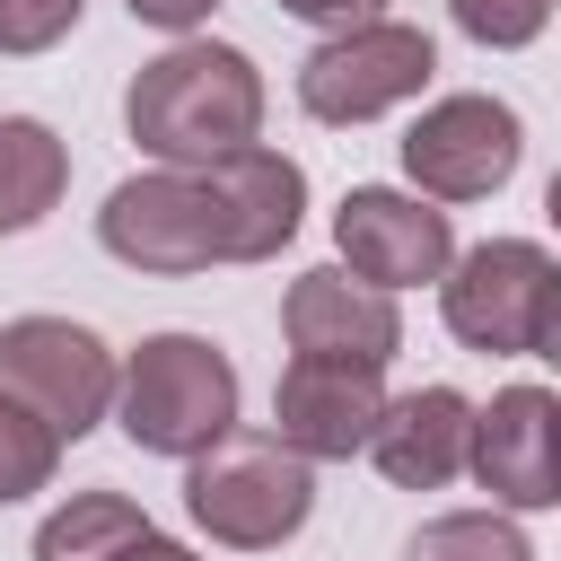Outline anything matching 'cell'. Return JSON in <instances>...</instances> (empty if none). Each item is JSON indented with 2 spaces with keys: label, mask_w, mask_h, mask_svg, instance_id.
<instances>
[{
  "label": "cell",
  "mask_w": 561,
  "mask_h": 561,
  "mask_svg": "<svg viewBox=\"0 0 561 561\" xmlns=\"http://www.w3.org/2000/svg\"><path fill=\"white\" fill-rule=\"evenodd\" d=\"M123 123L158 167H219L245 140H263V70L237 44L175 35L158 61L131 70Z\"/></svg>",
  "instance_id": "cell-1"
},
{
  "label": "cell",
  "mask_w": 561,
  "mask_h": 561,
  "mask_svg": "<svg viewBox=\"0 0 561 561\" xmlns=\"http://www.w3.org/2000/svg\"><path fill=\"white\" fill-rule=\"evenodd\" d=\"M140 456H202L237 430V359L210 333H149L131 359H114V412Z\"/></svg>",
  "instance_id": "cell-2"
},
{
  "label": "cell",
  "mask_w": 561,
  "mask_h": 561,
  "mask_svg": "<svg viewBox=\"0 0 561 561\" xmlns=\"http://www.w3.org/2000/svg\"><path fill=\"white\" fill-rule=\"evenodd\" d=\"M438 316L465 351L491 359H543L561 342V263L535 237H482L447 254L438 272Z\"/></svg>",
  "instance_id": "cell-3"
},
{
  "label": "cell",
  "mask_w": 561,
  "mask_h": 561,
  "mask_svg": "<svg viewBox=\"0 0 561 561\" xmlns=\"http://www.w3.org/2000/svg\"><path fill=\"white\" fill-rule=\"evenodd\" d=\"M184 508L228 552H272L316 508V465L289 456L272 430H228L202 456H184Z\"/></svg>",
  "instance_id": "cell-4"
},
{
  "label": "cell",
  "mask_w": 561,
  "mask_h": 561,
  "mask_svg": "<svg viewBox=\"0 0 561 561\" xmlns=\"http://www.w3.org/2000/svg\"><path fill=\"white\" fill-rule=\"evenodd\" d=\"M96 245L131 272L193 280V272L228 263V202H219L210 167H149V175H123L105 193Z\"/></svg>",
  "instance_id": "cell-5"
},
{
  "label": "cell",
  "mask_w": 561,
  "mask_h": 561,
  "mask_svg": "<svg viewBox=\"0 0 561 561\" xmlns=\"http://www.w3.org/2000/svg\"><path fill=\"white\" fill-rule=\"evenodd\" d=\"M438 70V44L403 18H359V26H333L307 61H298V105L316 123H377L394 105H412Z\"/></svg>",
  "instance_id": "cell-6"
},
{
  "label": "cell",
  "mask_w": 561,
  "mask_h": 561,
  "mask_svg": "<svg viewBox=\"0 0 561 561\" xmlns=\"http://www.w3.org/2000/svg\"><path fill=\"white\" fill-rule=\"evenodd\" d=\"M0 394H18L53 438H88L114 412V351L70 316H9L0 324Z\"/></svg>",
  "instance_id": "cell-7"
},
{
  "label": "cell",
  "mask_w": 561,
  "mask_h": 561,
  "mask_svg": "<svg viewBox=\"0 0 561 561\" xmlns=\"http://www.w3.org/2000/svg\"><path fill=\"white\" fill-rule=\"evenodd\" d=\"M517 158H526L517 105L473 96V88L421 105V123L403 131V175H412L421 202H491V193L517 175Z\"/></svg>",
  "instance_id": "cell-8"
},
{
  "label": "cell",
  "mask_w": 561,
  "mask_h": 561,
  "mask_svg": "<svg viewBox=\"0 0 561 561\" xmlns=\"http://www.w3.org/2000/svg\"><path fill=\"white\" fill-rule=\"evenodd\" d=\"M333 245H342V272H359L368 289H421L447 272L456 228H447V202H421L394 184H351L333 210Z\"/></svg>",
  "instance_id": "cell-9"
},
{
  "label": "cell",
  "mask_w": 561,
  "mask_h": 561,
  "mask_svg": "<svg viewBox=\"0 0 561 561\" xmlns=\"http://www.w3.org/2000/svg\"><path fill=\"white\" fill-rule=\"evenodd\" d=\"M465 473L500 508H552L561 500V403H552V386H500L491 403H473Z\"/></svg>",
  "instance_id": "cell-10"
},
{
  "label": "cell",
  "mask_w": 561,
  "mask_h": 561,
  "mask_svg": "<svg viewBox=\"0 0 561 561\" xmlns=\"http://www.w3.org/2000/svg\"><path fill=\"white\" fill-rule=\"evenodd\" d=\"M377 412H386V368L368 359H289L272 386V438L307 465L359 456Z\"/></svg>",
  "instance_id": "cell-11"
},
{
  "label": "cell",
  "mask_w": 561,
  "mask_h": 561,
  "mask_svg": "<svg viewBox=\"0 0 561 561\" xmlns=\"http://www.w3.org/2000/svg\"><path fill=\"white\" fill-rule=\"evenodd\" d=\"M280 333L298 359H368L386 368L403 351V316H394V289H368L359 272L324 263V272H298L280 289Z\"/></svg>",
  "instance_id": "cell-12"
},
{
  "label": "cell",
  "mask_w": 561,
  "mask_h": 561,
  "mask_svg": "<svg viewBox=\"0 0 561 561\" xmlns=\"http://www.w3.org/2000/svg\"><path fill=\"white\" fill-rule=\"evenodd\" d=\"M465 430H473V403L456 386H412V394H386L368 456L394 491H438L465 473Z\"/></svg>",
  "instance_id": "cell-13"
},
{
  "label": "cell",
  "mask_w": 561,
  "mask_h": 561,
  "mask_svg": "<svg viewBox=\"0 0 561 561\" xmlns=\"http://www.w3.org/2000/svg\"><path fill=\"white\" fill-rule=\"evenodd\" d=\"M210 184L228 202V263H272L298 237V219H307V167L280 158V149H263V140H245L237 158H219Z\"/></svg>",
  "instance_id": "cell-14"
},
{
  "label": "cell",
  "mask_w": 561,
  "mask_h": 561,
  "mask_svg": "<svg viewBox=\"0 0 561 561\" xmlns=\"http://www.w3.org/2000/svg\"><path fill=\"white\" fill-rule=\"evenodd\" d=\"M70 193V149L35 114H0V237H26Z\"/></svg>",
  "instance_id": "cell-15"
},
{
  "label": "cell",
  "mask_w": 561,
  "mask_h": 561,
  "mask_svg": "<svg viewBox=\"0 0 561 561\" xmlns=\"http://www.w3.org/2000/svg\"><path fill=\"white\" fill-rule=\"evenodd\" d=\"M149 535V508L123 491H70L44 526H35V561H123Z\"/></svg>",
  "instance_id": "cell-16"
},
{
  "label": "cell",
  "mask_w": 561,
  "mask_h": 561,
  "mask_svg": "<svg viewBox=\"0 0 561 561\" xmlns=\"http://www.w3.org/2000/svg\"><path fill=\"white\" fill-rule=\"evenodd\" d=\"M403 561H535V543H526L500 508H447V517L412 526Z\"/></svg>",
  "instance_id": "cell-17"
},
{
  "label": "cell",
  "mask_w": 561,
  "mask_h": 561,
  "mask_svg": "<svg viewBox=\"0 0 561 561\" xmlns=\"http://www.w3.org/2000/svg\"><path fill=\"white\" fill-rule=\"evenodd\" d=\"M53 473H61V438H53L18 394H0V508H9V500H35Z\"/></svg>",
  "instance_id": "cell-18"
},
{
  "label": "cell",
  "mask_w": 561,
  "mask_h": 561,
  "mask_svg": "<svg viewBox=\"0 0 561 561\" xmlns=\"http://www.w3.org/2000/svg\"><path fill=\"white\" fill-rule=\"evenodd\" d=\"M447 18L482 44V53H517L552 26V0H447Z\"/></svg>",
  "instance_id": "cell-19"
},
{
  "label": "cell",
  "mask_w": 561,
  "mask_h": 561,
  "mask_svg": "<svg viewBox=\"0 0 561 561\" xmlns=\"http://www.w3.org/2000/svg\"><path fill=\"white\" fill-rule=\"evenodd\" d=\"M88 0H0V53H53Z\"/></svg>",
  "instance_id": "cell-20"
},
{
  "label": "cell",
  "mask_w": 561,
  "mask_h": 561,
  "mask_svg": "<svg viewBox=\"0 0 561 561\" xmlns=\"http://www.w3.org/2000/svg\"><path fill=\"white\" fill-rule=\"evenodd\" d=\"M123 9H131L140 26H158V35H193V26H202L219 0H123Z\"/></svg>",
  "instance_id": "cell-21"
},
{
  "label": "cell",
  "mask_w": 561,
  "mask_h": 561,
  "mask_svg": "<svg viewBox=\"0 0 561 561\" xmlns=\"http://www.w3.org/2000/svg\"><path fill=\"white\" fill-rule=\"evenodd\" d=\"M289 18L307 26H359V18H386V0H280Z\"/></svg>",
  "instance_id": "cell-22"
},
{
  "label": "cell",
  "mask_w": 561,
  "mask_h": 561,
  "mask_svg": "<svg viewBox=\"0 0 561 561\" xmlns=\"http://www.w3.org/2000/svg\"><path fill=\"white\" fill-rule=\"evenodd\" d=\"M123 561H202V552H184V543H167V535H158V526H149V535H140V543H131V552H123Z\"/></svg>",
  "instance_id": "cell-23"
}]
</instances>
